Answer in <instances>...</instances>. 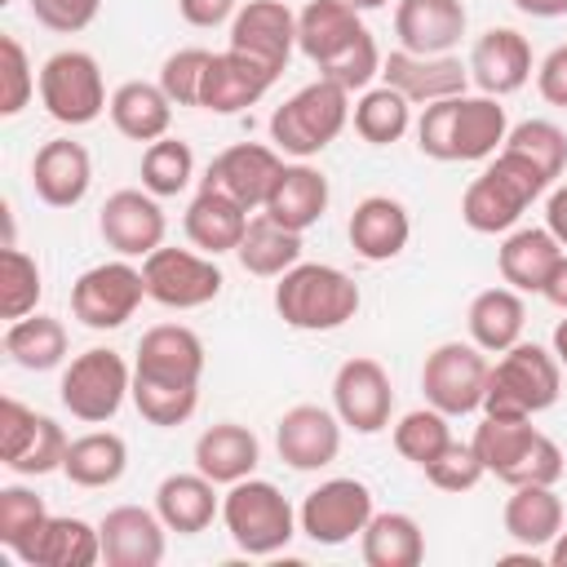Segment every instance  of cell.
<instances>
[{"mask_svg": "<svg viewBox=\"0 0 567 567\" xmlns=\"http://www.w3.org/2000/svg\"><path fill=\"white\" fill-rule=\"evenodd\" d=\"M239 266L257 279H279L284 270H292L301 261V230H288L279 226L270 213H257L248 217V230L235 248Z\"/></svg>", "mask_w": 567, "mask_h": 567, "instance_id": "d590c367", "label": "cell"}, {"mask_svg": "<svg viewBox=\"0 0 567 567\" xmlns=\"http://www.w3.org/2000/svg\"><path fill=\"white\" fill-rule=\"evenodd\" d=\"M372 514L377 509H372L368 483H359V478H328V483H319L301 501L297 523H301V536H310L315 545H346V540H354L368 527Z\"/></svg>", "mask_w": 567, "mask_h": 567, "instance_id": "7c38bea8", "label": "cell"}, {"mask_svg": "<svg viewBox=\"0 0 567 567\" xmlns=\"http://www.w3.org/2000/svg\"><path fill=\"white\" fill-rule=\"evenodd\" d=\"M563 257V244L540 230V226H523V230H509L505 244L496 248V266H501V279L518 292H540L549 270L558 266Z\"/></svg>", "mask_w": 567, "mask_h": 567, "instance_id": "4dcf8cb0", "label": "cell"}, {"mask_svg": "<svg viewBox=\"0 0 567 567\" xmlns=\"http://www.w3.org/2000/svg\"><path fill=\"white\" fill-rule=\"evenodd\" d=\"M346 124H350V93L319 75L315 84L297 89L284 106H275L270 142L288 155H297V159H310L323 146H332Z\"/></svg>", "mask_w": 567, "mask_h": 567, "instance_id": "5b68a950", "label": "cell"}, {"mask_svg": "<svg viewBox=\"0 0 567 567\" xmlns=\"http://www.w3.org/2000/svg\"><path fill=\"white\" fill-rule=\"evenodd\" d=\"M133 377L164 381V385H199L204 377V341L186 323H159L142 332Z\"/></svg>", "mask_w": 567, "mask_h": 567, "instance_id": "d6986e66", "label": "cell"}, {"mask_svg": "<svg viewBox=\"0 0 567 567\" xmlns=\"http://www.w3.org/2000/svg\"><path fill=\"white\" fill-rule=\"evenodd\" d=\"M124 470H128V443L111 430H89L71 439L66 461H62V474L75 487H111L124 478Z\"/></svg>", "mask_w": 567, "mask_h": 567, "instance_id": "74e56055", "label": "cell"}, {"mask_svg": "<svg viewBox=\"0 0 567 567\" xmlns=\"http://www.w3.org/2000/svg\"><path fill=\"white\" fill-rule=\"evenodd\" d=\"M102 0H31V13L40 27L58 31V35H75L97 18Z\"/></svg>", "mask_w": 567, "mask_h": 567, "instance_id": "9f6ffc18", "label": "cell"}, {"mask_svg": "<svg viewBox=\"0 0 567 567\" xmlns=\"http://www.w3.org/2000/svg\"><path fill=\"white\" fill-rule=\"evenodd\" d=\"M465 22H470V13L461 0H399L394 4L399 49L421 53V58L452 53L465 35Z\"/></svg>", "mask_w": 567, "mask_h": 567, "instance_id": "44dd1931", "label": "cell"}, {"mask_svg": "<svg viewBox=\"0 0 567 567\" xmlns=\"http://www.w3.org/2000/svg\"><path fill=\"white\" fill-rule=\"evenodd\" d=\"M40 102L58 124H71V128L93 124L111 106L97 58L84 49H58L40 66Z\"/></svg>", "mask_w": 567, "mask_h": 567, "instance_id": "52a82bcc", "label": "cell"}, {"mask_svg": "<svg viewBox=\"0 0 567 567\" xmlns=\"http://www.w3.org/2000/svg\"><path fill=\"white\" fill-rule=\"evenodd\" d=\"M284 173V159L275 146H261V142H239V146H226L213 164H208V177L204 186L230 195L239 208H266L275 182Z\"/></svg>", "mask_w": 567, "mask_h": 567, "instance_id": "9a60e30c", "label": "cell"}, {"mask_svg": "<svg viewBox=\"0 0 567 567\" xmlns=\"http://www.w3.org/2000/svg\"><path fill=\"white\" fill-rule=\"evenodd\" d=\"M230 49L279 75L297 49V13L284 0H248L230 18Z\"/></svg>", "mask_w": 567, "mask_h": 567, "instance_id": "5bb4252c", "label": "cell"}, {"mask_svg": "<svg viewBox=\"0 0 567 567\" xmlns=\"http://www.w3.org/2000/svg\"><path fill=\"white\" fill-rule=\"evenodd\" d=\"M261 213H270L288 230H310L328 213V177L310 164H284Z\"/></svg>", "mask_w": 567, "mask_h": 567, "instance_id": "1f68e13d", "label": "cell"}, {"mask_svg": "<svg viewBox=\"0 0 567 567\" xmlns=\"http://www.w3.org/2000/svg\"><path fill=\"white\" fill-rule=\"evenodd\" d=\"M381 80L390 89H399L408 102H443V97H461L470 84V62L439 53V58H421L408 49H394L390 58H381Z\"/></svg>", "mask_w": 567, "mask_h": 567, "instance_id": "ac0fdd59", "label": "cell"}, {"mask_svg": "<svg viewBox=\"0 0 567 567\" xmlns=\"http://www.w3.org/2000/svg\"><path fill=\"white\" fill-rule=\"evenodd\" d=\"M142 297H146L142 270L128 257H115V261L89 266L71 284V315L93 332H111V328H124L137 315Z\"/></svg>", "mask_w": 567, "mask_h": 567, "instance_id": "ba28073f", "label": "cell"}, {"mask_svg": "<svg viewBox=\"0 0 567 567\" xmlns=\"http://www.w3.org/2000/svg\"><path fill=\"white\" fill-rule=\"evenodd\" d=\"M4 354L27 372H49L66 359V328L53 315H27L13 319L4 332Z\"/></svg>", "mask_w": 567, "mask_h": 567, "instance_id": "60d3db41", "label": "cell"}, {"mask_svg": "<svg viewBox=\"0 0 567 567\" xmlns=\"http://www.w3.org/2000/svg\"><path fill=\"white\" fill-rule=\"evenodd\" d=\"M133 403L142 412V421L173 430L182 421H190V412L199 408V385H164V381H142L133 377Z\"/></svg>", "mask_w": 567, "mask_h": 567, "instance_id": "7dc6e473", "label": "cell"}, {"mask_svg": "<svg viewBox=\"0 0 567 567\" xmlns=\"http://www.w3.org/2000/svg\"><path fill=\"white\" fill-rule=\"evenodd\" d=\"M27 567H93L102 558V536L97 527H89L84 518H44L40 532H31L18 549H13Z\"/></svg>", "mask_w": 567, "mask_h": 567, "instance_id": "484cf974", "label": "cell"}, {"mask_svg": "<svg viewBox=\"0 0 567 567\" xmlns=\"http://www.w3.org/2000/svg\"><path fill=\"white\" fill-rule=\"evenodd\" d=\"M350 120H354V133L368 142V146H390L408 133L412 124V102L390 89V84H377V89H363V97L350 106Z\"/></svg>", "mask_w": 567, "mask_h": 567, "instance_id": "b9f144b4", "label": "cell"}, {"mask_svg": "<svg viewBox=\"0 0 567 567\" xmlns=\"http://www.w3.org/2000/svg\"><path fill=\"white\" fill-rule=\"evenodd\" d=\"M97 230L120 257H151L164 244L168 221L151 190H115L97 213Z\"/></svg>", "mask_w": 567, "mask_h": 567, "instance_id": "2e32d148", "label": "cell"}, {"mask_svg": "<svg viewBox=\"0 0 567 567\" xmlns=\"http://www.w3.org/2000/svg\"><path fill=\"white\" fill-rule=\"evenodd\" d=\"M279 461L292 470H323L341 452V416L319 403H297L275 425Z\"/></svg>", "mask_w": 567, "mask_h": 567, "instance_id": "e0dca14e", "label": "cell"}, {"mask_svg": "<svg viewBox=\"0 0 567 567\" xmlns=\"http://www.w3.org/2000/svg\"><path fill=\"white\" fill-rule=\"evenodd\" d=\"M0 4H9V0H0Z\"/></svg>", "mask_w": 567, "mask_h": 567, "instance_id": "003e7915", "label": "cell"}, {"mask_svg": "<svg viewBox=\"0 0 567 567\" xmlns=\"http://www.w3.org/2000/svg\"><path fill=\"white\" fill-rule=\"evenodd\" d=\"M545 230L567 248V186H558L549 195V204H545Z\"/></svg>", "mask_w": 567, "mask_h": 567, "instance_id": "91938a15", "label": "cell"}, {"mask_svg": "<svg viewBox=\"0 0 567 567\" xmlns=\"http://www.w3.org/2000/svg\"><path fill=\"white\" fill-rule=\"evenodd\" d=\"M133 394V368L124 363L120 350H84L71 359V368L62 372V408L75 421L102 425L120 412V403Z\"/></svg>", "mask_w": 567, "mask_h": 567, "instance_id": "8992f818", "label": "cell"}, {"mask_svg": "<svg viewBox=\"0 0 567 567\" xmlns=\"http://www.w3.org/2000/svg\"><path fill=\"white\" fill-rule=\"evenodd\" d=\"M359 284L328 261H297L275 284V315L297 332H332L359 315Z\"/></svg>", "mask_w": 567, "mask_h": 567, "instance_id": "6da1fadb", "label": "cell"}, {"mask_svg": "<svg viewBox=\"0 0 567 567\" xmlns=\"http://www.w3.org/2000/svg\"><path fill=\"white\" fill-rule=\"evenodd\" d=\"M549 567H567V532H558L549 540Z\"/></svg>", "mask_w": 567, "mask_h": 567, "instance_id": "be15d7a7", "label": "cell"}, {"mask_svg": "<svg viewBox=\"0 0 567 567\" xmlns=\"http://www.w3.org/2000/svg\"><path fill=\"white\" fill-rule=\"evenodd\" d=\"M35 75L27 62V49L13 35H0V115H18L31 93H35Z\"/></svg>", "mask_w": 567, "mask_h": 567, "instance_id": "816d5d0a", "label": "cell"}, {"mask_svg": "<svg viewBox=\"0 0 567 567\" xmlns=\"http://www.w3.org/2000/svg\"><path fill=\"white\" fill-rule=\"evenodd\" d=\"M190 177H195V155L182 137L146 142V151H142V190H151L155 199H168V195L186 190Z\"/></svg>", "mask_w": 567, "mask_h": 567, "instance_id": "7bdbcfd3", "label": "cell"}, {"mask_svg": "<svg viewBox=\"0 0 567 567\" xmlns=\"http://www.w3.org/2000/svg\"><path fill=\"white\" fill-rule=\"evenodd\" d=\"M487 372H492V363L483 359V350L474 341H443L425 354V368H421L425 403L447 416L478 412L483 394H487Z\"/></svg>", "mask_w": 567, "mask_h": 567, "instance_id": "9c48e42d", "label": "cell"}, {"mask_svg": "<svg viewBox=\"0 0 567 567\" xmlns=\"http://www.w3.org/2000/svg\"><path fill=\"white\" fill-rule=\"evenodd\" d=\"M540 297H545L549 306L567 310V252H563V257H558V266L549 270V279H545V288H540Z\"/></svg>", "mask_w": 567, "mask_h": 567, "instance_id": "94428289", "label": "cell"}, {"mask_svg": "<svg viewBox=\"0 0 567 567\" xmlns=\"http://www.w3.org/2000/svg\"><path fill=\"white\" fill-rule=\"evenodd\" d=\"M111 124L133 137V142H159L168 137V124H173V102L159 84H146V80H124L115 93H111Z\"/></svg>", "mask_w": 567, "mask_h": 567, "instance_id": "836d02e7", "label": "cell"}, {"mask_svg": "<svg viewBox=\"0 0 567 567\" xmlns=\"http://www.w3.org/2000/svg\"><path fill=\"white\" fill-rule=\"evenodd\" d=\"M89 182H93V159L71 137L44 142L31 159V186L49 208H75L89 195Z\"/></svg>", "mask_w": 567, "mask_h": 567, "instance_id": "cb8c5ba5", "label": "cell"}, {"mask_svg": "<svg viewBox=\"0 0 567 567\" xmlns=\"http://www.w3.org/2000/svg\"><path fill=\"white\" fill-rule=\"evenodd\" d=\"M505 151L532 159L549 182L563 177V168H567V133L558 124H549V120H523V124H514L509 137H505Z\"/></svg>", "mask_w": 567, "mask_h": 567, "instance_id": "bcb514c9", "label": "cell"}, {"mask_svg": "<svg viewBox=\"0 0 567 567\" xmlns=\"http://www.w3.org/2000/svg\"><path fill=\"white\" fill-rule=\"evenodd\" d=\"M447 443H452V430H447V412H439V408H412V412H403L399 425H394V452H399L403 461L421 465V470H425Z\"/></svg>", "mask_w": 567, "mask_h": 567, "instance_id": "ee69618b", "label": "cell"}, {"mask_svg": "<svg viewBox=\"0 0 567 567\" xmlns=\"http://www.w3.org/2000/svg\"><path fill=\"white\" fill-rule=\"evenodd\" d=\"M536 89H540V97H545L549 106H567V44H558V49L540 62Z\"/></svg>", "mask_w": 567, "mask_h": 567, "instance_id": "6f0895ef", "label": "cell"}, {"mask_svg": "<svg viewBox=\"0 0 567 567\" xmlns=\"http://www.w3.org/2000/svg\"><path fill=\"white\" fill-rule=\"evenodd\" d=\"M483 474H487V470H483L474 443H456V439L425 465V478H430L439 492H470Z\"/></svg>", "mask_w": 567, "mask_h": 567, "instance_id": "f5cc1de1", "label": "cell"}, {"mask_svg": "<svg viewBox=\"0 0 567 567\" xmlns=\"http://www.w3.org/2000/svg\"><path fill=\"white\" fill-rule=\"evenodd\" d=\"M540 430L532 425V416H501V412H483V421H478V430H474V452H478V461H483V470L487 474H496L501 483L509 478V470L523 461V452L532 447V439H536Z\"/></svg>", "mask_w": 567, "mask_h": 567, "instance_id": "ab89813d", "label": "cell"}, {"mask_svg": "<svg viewBox=\"0 0 567 567\" xmlns=\"http://www.w3.org/2000/svg\"><path fill=\"white\" fill-rule=\"evenodd\" d=\"M275 84V71H266L261 62H252L248 53H213L208 71H204V89H199V106L213 115H239L252 102L266 97V89Z\"/></svg>", "mask_w": 567, "mask_h": 567, "instance_id": "603a6c76", "label": "cell"}, {"mask_svg": "<svg viewBox=\"0 0 567 567\" xmlns=\"http://www.w3.org/2000/svg\"><path fill=\"white\" fill-rule=\"evenodd\" d=\"M44 518H49V509L31 487H0V540L9 549H18L31 532H40Z\"/></svg>", "mask_w": 567, "mask_h": 567, "instance_id": "f907efd6", "label": "cell"}, {"mask_svg": "<svg viewBox=\"0 0 567 567\" xmlns=\"http://www.w3.org/2000/svg\"><path fill=\"white\" fill-rule=\"evenodd\" d=\"M257 461H261V443L239 421H217V425H208L195 439V470L208 474L213 483H226L230 487V483L248 478L257 470Z\"/></svg>", "mask_w": 567, "mask_h": 567, "instance_id": "4316f807", "label": "cell"}, {"mask_svg": "<svg viewBox=\"0 0 567 567\" xmlns=\"http://www.w3.org/2000/svg\"><path fill=\"white\" fill-rule=\"evenodd\" d=\"M390 408H394V390H390V372L368 359L354 354L337 368L332 377V412L341 416V425H350L354 434H381L390 425Z\"/></svg>", "mask_w": 567, "mask_h": 567, "instance_id": "4fadbf2b", "label": "cell"}, {"mask_svg": "<svg viewBox=\"0 0 567 567\" xmlns=\"http://www.w3.org/2000/svg\"><path fill=\"white\" fill-rule=\"evenodd\" d=\"M470 341L483 350V354H501L509 350L514 341H523V323H527V306L518 297V288H483L474 301H470Z\"/></svg>", "mask_w": 567, "mask_h": 567, "instance_id": "d6a6232c", "label": "cell"}, {"mask_svg": "<svg viewBox=\"0 0 567 567\" xmlns=\"http://www.w3.org/2000/svg\"><path fill=\"white\" fill-rule=\"evenodd\" d=\"M182 226H186V239H190L199 252L221 257V252H235V248H239V239H244V230H248V208H239L230 195L204 186V190L190 199Z\"/></svg>", "mask_w": 567, "mask_h": 567, "instance_id": "83f0119b", "label": "cell"}, {"mask_svg": "<svg viewBox=\"0 0 567 567\" xmlns=\"http://www.w3.org/2000/svg\"><path fill=\"white\" fill-rule=\"evenodd\" d=\"M346 4H350V9H359V13H363V9H381V4H390V0H346Z\"/></svg>", "mask_w": 567, "mask_h": 567, "instance_id": "03108f58", "label": "cell"}, {"mask_svg": "<svg viewBox=\"0 0 567 567\" xmlns=\"http://www.w3.org/2000/svg\"><path fill=\"white\" fill-rule=\"evenodd\" d=\"M346 235H350V248H354L363 261H390V257H399V252L408 248V239H412V217H408V208H403L399 199H390V195H368V199L354 204Z\"/></svg>", "mask_w": 567, "mask_h": 567, "instance_id": "d4e9b609", "label": "cell"}, {"mask_svg": "<svg viewBox=\"0 0 567 567\" xmlns=\"http://www.w3.org/2000/svg\"><path fill=\"white\" fill-rule=\"evenodd\" d=\"M470 80L487 97H509L532 80V44L514 27H492L470 49Z\"/></svg>", "mask_w": 567, "mask_h": 567, "instance_id": "7402d4cb", "label": "cell"}, {"mask_svg": "<svg viewBox=\"0 0 567 567\" xmlns=\"http://www.w3.org/2000/svg\"><path fill=\"white\" fill-rule=\"evenodd\" d=\"M554 359L567 368V319H558V328H554Z\"/></svg>", "mask_w": 567, "mask_h": 567, "instance_id": "e7e4bbea", "label": "cell"}, {"mask_svg": "<svg viewBox=\"0 0 567 567\" xmlns=\"http://www.w3.org/2000/svg\"><path fill=\"white\" fill-rule=\"evenodd\" d=\"M71 439L62 434V425L18 399L0 403V461L13 474H49L62 470Z\"/></svg>", "mask_w": 567, "mask_h": 567, "instance_id": "8fae6325", "label": "cell"}, {"mask_svg": "<svg viewBox=\"0 0 567 567\" xmlns=\"http://www.w3.org/2000/svg\"><path fill=\"white\" fill-rule=\"evenodd\" d=\"M363 31L359 22V9H350L346 0H310L301 13H297V49L319 66L328 62L341 44H350L354 35Z\"/></svg>", "mask_w": 567, "mask_h": 567, "instance_id": "f35d334b", "label": "cell"}, {"mask_svg": "<svg viewBox=\"0 0 567 567\" xmlns=\"http://www.w3.org/2000/svg\"><path fill=\"white\" fill-rule=\"evenodd\" d=\"M554 182L532 164V159H523V155H514V151H496V159L465 186V195H461V221L470 226V230H478V235H501V230H509L523 213H527V204L536 199V195H545Z\"/></svg>", "mask_w": 567, "mask_h": 567, "instance_id": "7a4b0ae2", "label": "cell"}, {"mask_svg": "<svg viewBox=\"0 0 567 567\" xmlns=\"http://www.w3.org/2000/svg\"><path fill=\"white\" fill-rule=\"evenodd\" d=\"M563 447L549 439V434H536L532 439V447L523 452V461L509 470V487H523V483H545V487H554L558 478H563Z\"/></svg>", "mask_w": 567, "mask_h": 567, "instance_id": "11a10c76", "label": "cell"}, {"mask_svg": "<svg viewBox=\"0 0 567 567\" xmlns=\"http://www.w3.org/2000/svg\"><path fill=\"white\" fill-rule=\"evenodd\" d=\"M518 13H527V18H558V13H567V0H509Z\"/></svg>", "mask_w": 567, "mask_h": 567, "instance_id": "6125c7cd", "label": "cell"}, {"mask_svg": "<svg viewBox=\"0 0 567 567\" xmlns=\"http://www.w3.org/2000/svg\"><path fill=\"white\" fill-rule=\"evenodd\" d=\"M319 75H323V80H332V84H341L346 93L368 89V84H372V75H381V49H377L372 31L363 27L350 44H341L328 62H319Z\"/></svg>", "mask_w": 567, "mask_h": 567, "instance_id": "c3c4849f", "label": "cell"}, {"mask_svg": "<svg viewBox=\"0 0 567 567\" xmlns=\"http://www.w3.org/2000/svg\"><path fill=\"white\" fill-rule=\"evenodd\" d=\"M164 518L142 505H115L97 523L102 558L111 567H159L164 563Z\"/></svg>", "mask_w": 567, "mask_h": 567, "instance_id": "ffe728a7", "label": "cell"}, {"mask_svg": "<svg viewBox=\"0 0 567 567\" xmlns=\"http://www.w3.org/2000/svg\"><path fill=\"white\" fill-rule=\"evenodd\" d=\"M235 4H239V0H177L182 18H186L190 27H221L226 18L239 13Z\"/></svg>", "mask_w": 567, "mask_h": 567, "instance_id": "680465c9", "label": "cell"}, {"mask_svg": "<svg viewBox=\"0 0 567 567\" xmlns=\"http://www.w3.org/2000/svg\"><path fill=\"white\" fill-rule=\"evenodd\" d=\"M208 62H213L208 49H177V53L164 58V66H159V89L168 93L173 106H199V89H204Z\"/></svg>", "mask_w": 567, "mask_h": 567, "instance_id": "681fc988", "label": "cell"}, {"mask_svg": "<svg viewBox=\"0 0 567 567\" xmlns=\"http://www.w3.org/2000/svg\"><path fill=\"white\" fill-rule=\"evenodd\" d=\"M505 137H509V120H505L501 97H487V93L456 97V128H452L456 159H492L505 146Z\"/></svg>", "mask_w": 567, "mask_h": 567, "instance_id": "e575fe53", "label": "cell"}, {"mask_svg": "<svg viewBox=\"0 0 567 567\" xmlns=\"http://www.w3.org/2000/svg\"><path fill=\"white\" fill-rule=\"evenodd\" d=\"M452 128H456V97H443V102H430L416 120V151L439 159V164H452Z\"/></svg>", "mask_w": 567, "mask_h": 567, "instance_id": "db71d44e", "label": "cell"}, {"mask_svg": "<svg viewBox=\"0 0 567 567\" xmlns=\"http://www.w3.org/2000/svg\"><path fill=\"white\" fill-rule=\"evenodd\" d=\"M221 523L230 532V540L252 554V558H266V554H279L297 532V509L288 505V496L266 483V478H239L230 483V492L221 496Z\"/></svg>", "mask_w": 567, "mask_h": 567, "instance_id": "277c9868", "label": "cell"}, {"mask_svg": "<svg viewBox=\"0 0 567 567\" xmlns=\"http://www.w3.org/2000/svg\"><path fill=\"white\" fill-rule=\"evenodd\" d=\"M558 390H563V363L554 359V350L536 341H514L509 350H501V359L487 372L483 412L536 416L558 403Z\"/></svg>", "mask_w": 567, "mask_h": 567, "instance_id": "3957f363", "label": "cell"}, {"mask_svg": "<svg viewBox=\"0 0 567 567\" xmlns=\"http://www.w3.org/2000/svg\"><path fill=\"white\" fill-rule=\"evenodd\" d=\"M217 483L208 474H168L159 487H155V514L164 518L168 532L177 536H195L204 532L217 514H221V501L213 492Z\"/></svg>", "mask_w": 567, "mask_h": 567, "instance_id": "f1b7e54d", "label": "cell"}, {"mask_svg": "<svg viewBox=\"0 0 567 567\" xmlns=\"http://www.w3.org/2000/svg\"><path fill=\"white\" fill-rule=\"evenodd\" d=\"M359 549L368 567H416L425 558V536L412 514H372L359 532Z\"/></svg>", "mask_w": 567, "mask_h": 567, "instance_id": "8d00e7d4", "label": "cell"}, {"mask_svg": "<svg viewBox=\"0 0 567 567\" xmlns=\"http://www.w3.org/2000/svg\"><path fill=\"white\" fill-rule=\"evenodd\" d=\"M501 523H505V536L514 540V545H523V549H549V540L563 532V501H558V492L554 487H545V483H523V487H514V496L505 501V514H501Z\"/></svg>", "mask_w": 567, "mask_h": 567, "instance_id": "f546056e", "label": "cell"}, {"mask_svg": "<svg viewBox=\"0 0 567 567\" xmlns=\"http://www.w3.org/2000/svg\"><path fill=\"white\" fill-rule=\"evenodd\" d=\"M40 292H44V284H40L35 257H27L22 248L9 244V248L0 252V315H4L9 323L35 315Z\"/></svg>", "mask_w": 567, "mask_h": 567, "instance_id": "f6af8a7d", "label": "cell"}, {"mask_svg": "<svg viewBox=\"0 0 567 567\" xmlns=\"http://www.w3.org/2000/svg\"><path fill=\"white\" fill-rule=\"evenodd\" d=\"M142 279H146V297L164 310H199L226 284V275L208 252L164 248V244L151 257H142Z\"/></svg>", "mask_w": 567, "mask_h": 567, "instance_id": "30bf717a", "label": "cell"}]
</instances>
